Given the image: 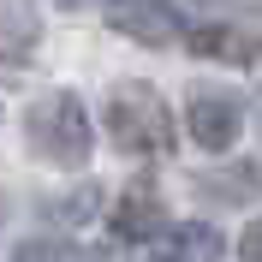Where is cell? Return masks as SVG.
Segmentation results:
<instances>
[{
  "mask_svg": "<svg viewBox=\"0 0 262 262\" xmlns=\"http://www.w3.org/2000/svg\"><path fill=\"white\" fill-rule=\"evenodd\" d=\"M24 137H30V149L48 167H83L90 143H96V125H90V107H83L78 90H48V96L30 101Z\"/></svg>",
  "mask_w": 262,
  "mask_h": 262,
  "instance_id": "obj_1",
  "label": "cell"
},
{
  "mask_svg": "<svg viewBox=\"0 0 262 262\" xmlns=\"http://www.w3.org/2000/svg\"><path fill=\"white\" fill-rule=\"evenodd\" d=\"M101 119H107L114 149H125V155H167L173 149V107L149 83H119L101 107Z\"/></svg>",
  "mask_w": 262,
  "mask_h": 262,
  "instance_id": "obj_2",
  "label": "cell"
},
{
  "mask_svg": "<svg viewBox=\"0 0 262 262\" xmlns=\"http://www.w3.org/2000/svg\"><path fill=\"white\" fill-rule=\"evenodd\" d=\"M185 125H191V137L209 155H227L232 143H238V125H245V107L232 96H221V90H196L191 107H185Z\"/></svg>",
  "mask_w": 262,
  "mask_h": 262,
  "instance_id": "obj_3",
  "label": "cell"
},
{
  "mask_svg": "<svg viewBox=\"0 0 262 262\" xmlns=\"http://www.w3.org/2000/svg\"><path fill=\"white\" fill-rule=\"evenodd\" d=\"M107 24L131 42H149V48H161L179 36V12L167 6V0H114L107 6Z\"/></svg>",
  "mask_w": 262,
  "mask_h": 262,
  "instance_id": "obj_4",
  "label": "cell"
},
{
  "mask_svg": "<svg viewBox=\"0 0 262 262\" xmlns=\"http://www.w3.org/2000/svg\"><path fill=\"white\" fill-rule=\"evenodd\" d=\"M107 227H114V238H125V245H149V238H161L167 232V214L161 203H155V191H125L114 203V214H107Z\"/></svg>",
  "mask_w": 262,
  "mask_h": 262,
  "instance_id": "obj_5",
  "label": "cell"
},
{
  "mask_svg": "<svg viewBox=\"0 0 262 262\" xmlns=\"http://www.w3.org/2000/svg\"><path fill=\"white\" fill-rule=\"evenodd\" d=\"M185 48L196 60L250 66V60H262V36H245V30H232V24H203V30H185Z\"/></svg>",
  "mask_w": 262,
  "mask_h": 262,
  "instance_id": "obj_6",
  "label": "cell"
},
{
  "mask_svg": "<svg viewBox=\"0 0 262 262\" xmlns=\"http://www.w3.org/2000/svg\"><path fill=\"white\" fill-rule=\"evenodd\" d=\"M227 256V238L203 221H185V227L161 232V262H221Z\"/></svg>",
  "mask_w": 262,
  "mask_h": 262,
  "instance_id": "obj_7",
  "label": "cell"
},
{
  "mask_svg": "<svg viewBox=\"0 0 262 262\" xmlns=\"http://www.w3.org/2000/svg\"><path fill=\"white\" fill-rule=\"evenodd\" d=\"M238 256H245V262H262V221H250V227H245V238H238Z\"/></svg>",
  "mask_w": 262,
  "mask_h": 262,
  "instance_id": "obj_8",
  "label": "cell"
}]
</instances>
